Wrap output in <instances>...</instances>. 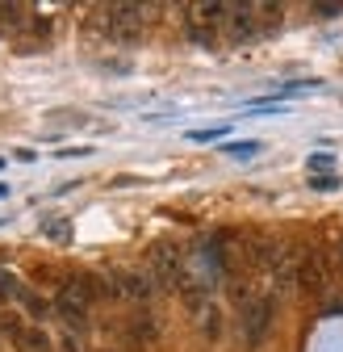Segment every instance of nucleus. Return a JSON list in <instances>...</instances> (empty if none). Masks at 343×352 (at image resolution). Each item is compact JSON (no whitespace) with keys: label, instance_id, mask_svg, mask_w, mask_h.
I'll return each instance as SVG.
<instances>
[{"label":"nucleus","instance_id":"1","mask_svg":"<svg viewBox=\"0 0 343 352\" xmlns=\"http://www.w3.org/2000/svg\"><path fill=\"white\" fill-rule=\"evenodd\" d=\"M272 327H276V298L272 294H260L235 311V331H239V344L247 352H260L268 344Z\"/></svg>","mask_w":343,"mask_h":352},{"label":"nucleus","instance_id":"2","mask_svg":"<svg viewBox=\"0 0 343 352\" xmlns=\"http://www.w3.org/2000/svg\"><path fill=\"white\" fill-rule=\"evenodd\" d=\"M143 21H147L143 5H109L105 9V34L117 42V47H139Z\"/></svg>","mask_w":343,"mask_h":352},{"label":"nucleus","instance_id":"3","mask_svg":"<svg viewBox=\"0 0 343 352\" xmlns=\"http://www.w3.org/2000/svg\"><path fill=\"white\" fill-rule=\"evenodd\" d=\"M331 285V260L322 248H310L302 252V264H297V294H306V298H322Z\"/></svg>","mask_w":343,"mask_h":352},{"label":"nucleus","instance_id":"4","mask_svg":"<svg viewBox=\"0 0 343 352\" xmlns=\"http://www.w3.org/2000/svg\"><path fill=\"white\" fill-rule=\"evenodd\" d=\"M151 269H155V281H159L163 289H176L180 277L189 273V269H185V252H180L176 243H155V248H151Z\"/></svg>","mask_w":343,"mask_h":352},{"label":"nucleus","instance_id":"5","mask_svg":"<svg viewBox=\"0 0 343 352\" xmlns=\"http://www.w3.org/2000/svg\"><path fill=\"white\" fill-rule=\"evenodd\" d=\"M222 25H226V38L235 47H247L251 38H260V13H255V5H230Z\"/></svg>","mask_w":343,"mask_h":352},{"label":"nucleus","instance_id":"6","mask_svg":"<svg viewBox=\"0 0 343 352\" xmlns=\"http://www.w3.org/2000/svg\"><path fill=\"white\" fill-rule=\"evenodd\" d=\"M109 281H113V294L130 298V302H147V298L155 294V281H151L147 273H139V269H117Z\"/></svg>","mask_w":343,"mask_h":352},{"label":"nucleus","instance_id":"7","mask_svg":"<svg viewBox=\"0 0 343 352\" xmlns=\"http://www.w3.org/2000/svg\"><path fill=\"white\" fill-rule=\"evenodd\" d=\"M297 264H302V252H285L281 248V256H276V264H272V298L276 294H293L297 289Z\"/></svg>","mask_w":343,"mask_h":352},{"label":"nucleus","instance_id":"8","mask_svg":"<svg viewBox=\"0 0 343 352\" xmlns=\"http://www.w3.org/2000/svg\"><path fill=\"white\" fill-rule=\"evenodd\" d=\"M55 319L63 323V331H75V336H84L88 331V306H80V302H71L67 294H55Z\"/></svg>","mask_w":343,"mask_h":352},{"label":"nucleus","instance_id":"9","mask_svg":"<svg viewBox=\"0 0 343 352\" xmlns=\"http://www.w3.org/2000/svg\"><path fill=\"white\" fill-rule=\"evenodd\" d=\"M243 256H247L251 269H268V273H272V264H276V256H281V243L255 231V235H247V252H243Z\"/></svg>","mask_w":343,"mask_h":352},{"label":"nucleus","instance_id":"10","mask_svg":"<svg viewBox=\"0 0 343 352\" xmlns=\"http://www.w3.org/2000/svg\"><path fill=\"white\" fill-rule=\"evenodd\" d=\"M17 302L25 306V315L34 319V327H38V323H47V319H55V306H51L47 298H42V294L25 289V285H21V294H17Z\"/></svg>","mask_w":343,"mask_h":352},{"label":"nucleus","instance_id":"11","mask_svg":"<svg viewBox=\"0 0 343 352\" xmlns=\"http://www.w3.org/2000/svg\"><path fill=\"white\" fill-rule=\"evenodd\" d=\"M130 340H134V348H155L159 327H155V319H151L147 311H139V315L130 319Z\"/></svg>","mask_w":343,"mask_h":352},{"label":"nucleus","instance_id":"12","mask_svg":"<svg viewBox=\"0 0 343 352\" xmlns=\"http://www.w3.org/2000/svg\"><path fill=\"white\" fill-rule=\"evenodd\" d=\"M197 327H201V336H205L209 344H218V336H222V315H218V306H213V302H205L201 311H197Z\"/></svg>","mask_w":343,"mask_h":352},{"label":"nucleus","instance_id":"13","mask_svg":"<svg viewBox=\"0 0 343 352\" xmlns=\"http://www.w3.org/2000/svg\"><path fill=\"white\" fill-rule=\"evenodd\" d=\"M226 9H230V5H222V0H205V5H193V9H189V17H197L201 25L213 30L218 21H226Z\"/></svg>","mask_w":343,"mask_h":352},{"label":"nucleus","instance_id":"14","mask_svg":"<svg viewBox=\"0 0 343 352\" xmlns=\"http://www.w3.org/2000/svg\"><path fill=\"white\" fill-rule=\"evenodd\" d=\"M59 344L42 331V327H25V340H21V352H55Z\"/></svg>","mask_w":343,"mask_h":352},{"label":"nucleus","instance_id":"15","mask_svg":"<svg viewBox=\"0 0 343 352\" xmlns=\"http://www.w3.org/2000/svg\"><path fill=\"white\" fill-rule=\"evenodd\" d=\"M0 340H9L13 348H21V340H25V327H21V315H0Z\"/></svg>","mask_w":343,"mask_h":352},{"label":"nucleus","instance_id":"16","mask_svg":"<svg viewBox=\"0 0 343 352\" xmlns=\"http://www.w3.org/2000/svg\"><path fill=\"white\" fill-rule=\"evenodd\" d=\"M25 21H29V9L25 5H0V30H13L17 34Z\"/></svg>","mask_w":343,"mask_h":352},{"label":"nucleus","instance_id":"17","mask_svg":"<svg viewBox=\"0 0 343 352\" xmlns=\"http://www.w3.org/2000/svg\"><path fill=\"white\" fill-rule=\"evenodd\" d=\"M88 277V289H93V302L97 298H113V281L105 277V273H84Z\"/></svg>","mask_w":343,"mask_h":352},{"label":"nucleus","instance_id":"18","mask_svg":"<svg viewBox=\"0 0 343 352\" xmlns=\"http://www.w3.org/2000/svg\"><path fill=\"white\" fill-rule=\"evenodd\" d=\"M21 294V285H17V277L9 273V269H0V306H5V302H13Z\"/></svg>","mask_w":343,"mask_h":352},{"label":"nucleus","instance_id":"19","mask_svg":"<svg viewBox=\"0 0 343 352\" xmlns=\"http://www.w3.org/2000/svg\"><path fill=\"white\" fill-rule=\"evenodd\" d=\"M185 25H189V38H193V42H201V47H209V42H213V30H209V25H201L197 17H189Z\"/></svg>","mask_w":343,"mask_h":352},{"label":"nucleus","instance_id":"20","mask_svg":"<svg viewBox=\"0 0 343 352\" xmlns=\"http://www.w3.org/2000/svg\"><path fill=\"white\" fill-rule=\"evenodd\" d=\"M310 189L331 193V189H339V176H335V172H314V176H310Z\"/></svg>","mask_w":343,"mask_h":352},{"label":"nucleus","instance_id":"21","mask_svg":"<svg viewBox=\"0 0 343 352\" xmlns=\"http://www.w3.org/2000/svg\"><path fill=\"white\" fill-rule=\"evenodd\" d=\"M264 143H255V139H243V143H230V147H222L226 155H239V160H247V155H255Z\"/></svg>","mask_w":343,"mask_h":352},{"label":"nucleus","instance_id":"22","mask_svg":"<svg viewBox=\"0 0 343 352\" xmlns=\"http://www.w3.org/2000/svg\"><path fill=\"white\" fill-rule=\"evenodd\" d=\"M189 139H193V143H213V139H226V126H209V130H193Z\"/></svg>","mask_w":343,"mask_h":352},{"label":"nucleus","instance_id":"23","mask_svg":"<svg viewBox=\"0 0 343 352\" xmlns=\"http://www.w3.org/2000/svg\"><path fill=\"white\" fill-rule=\"evenodd\" d=\"M59 352H84V336L63 331V336H59Z\"/></svg>","mask_w":343,"mask_h":352},{"label":"nucleus","instance_id":"24","mask_svg":"<svg viewBox=\"0 0 343 352\" xmlns=\"http://www.w3.org/2000/svg\"><path fill=\"white\" fill-rule=\"evenodd\" d=\"M306 164H310L314 172H322V168H331V164H335V155H331V151H318V155H310Z\"/></svg>","mask_w":343,"mask_h":352},{"label":"nucleus","instance_id":"25","mask_svg":"<svg viewBox=\"0 0 343 352\" xmlns=\"http://www.w3.org/2000/svg\"><path fill=\"white\" fill-rule=\"evenodd\" d=\"M47 235H51V239H71V227H67V223H51Z\"/></svg>","mask_w":343,"mask_h":352},{"label":"nucleus","instance_id":"26","mask_svg":"<svg viewBox=\"0 0 343 352\" xmlns=\"http://www.w3.org/2000/svg\"><path fill=\"white\" fill-rule=\"evenodd\" d=\"M314 13H318V17H339L343 9H339V5H314Z\"/></svg>","mask_w":343,"mask_h":352},{"label":"nucleus","instance_id":"27","mask_svg":"<svg viewBox=\"0 0 343 352\" xmlns=\"http://www.w3.org/2000/svg\"><path fill=\"white\" fill-rule=\"evenodd\" d=\"M335 260H339V269H343V235L335 239Z\"/></svg>","mask_w":343,"mask_h":352}]
</instances>
